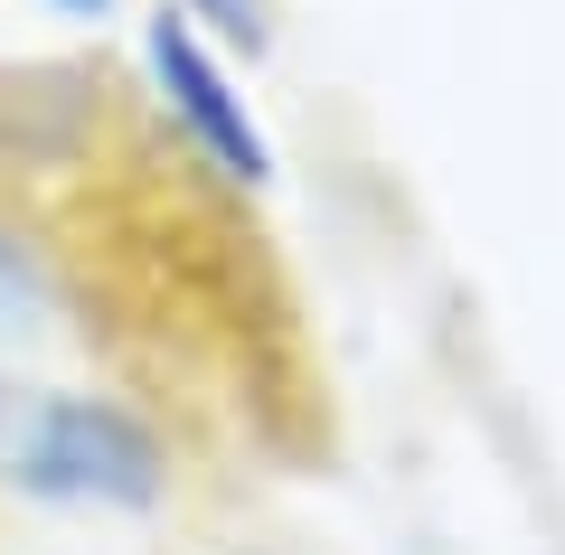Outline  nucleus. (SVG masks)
Returning <instances> with one entry per match:
<instances>
[{"instance_id":"1","label":"nucleus","mask_w":565,"mask_h":555,"mask_svg":"<svg viewBox=\"0 0 565 555\" xmlns=\"http://www.w3.org/2000/svg\"><path fill=\"white\" fill-rule=\"evenodd\" d=\"M0 480L57 509H151L170 490V452L114 396L0 377Z\"/></svg>"},{"instance_id":"2","label":"nucleus","mask_w":565,"mask_h":555,"mask_svg":"<svg viewBox=\"0 0 565 555\" xmlns=\"http://www.w3.org/2000/svg\"><path fill=\"white\" fill-rule=\"evenodd\" d=\"M151 66H161V85H170V104H180V122L207 141V160H217L226 179H264V170H274V160H264V132L245 122V104L226 95L217 57H207V47L189 39L170 10H161V29H151Z\"/></svg>"},{"instance_id":"3","label":"nucleus","mask_w":565,"mask_h":555,"mask_svg":"<svg viewBox=\"0 0 565 555\" xmlns=\"http://www.w3.org/2000/svg\"><path fill=\"white\" fill-rule=\"evenodd\" d=\"M217 39H245V47H264V0H189Z\"/></svg>"},{"instance_id":"4","label":"nucleus","mask_w":565,"mask_h":555,"mask_svg":"<svg viewBox=\"0 0 565 555\" xmlns=\"http://www.w3.org/2000/svg\"><path fill=\"white\" fill-rule=\"evenodd\" d=\"M66 10H104V0H66Z\"/></svg>"}]
</instances>
